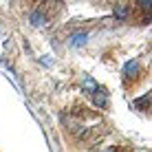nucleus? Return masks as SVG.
<instances>
[{
	"label": "nucleus",
	"instance_id": "20e7f679",
	"mask_svg": "<svg viewBox=\"0 0 152 152\" xmlns=\"http://www.w3.org/2000/svg\"><path fill=\"white\" fill-rule=\"evenodd\" d=\"M95 88H97V82L93 80L91 75H84V80H82V91H84V93H88V95H91V93L95 91Z\"/></svg>",
	"mask_w": 152,
	"mask_h": 152
},
{
	"label": "nucleus",
	"instance_id": "423d86ee",
	"mask_svg": "<svg viewBox=\"0 0 152 152\" xmlns=\"http://www.w3.org/2000/svg\"><path fill=\"white\" fill-rule=\"evenodd\" d=\"M148 104H150V93H145L143 97L134 99V102H132V106H134V108H139V110H145V108H148Z\"/></svg>",
	"mask_w": 152,
	"mask_h": 152
},
{
	"label": "nucleus",
	"instance_id": "0eeeda50",
	"mask_svg": "<svg viewBox=\"0 0 152 152\" xmlns=\"http://www.w3.org/2000/svg\"><path fill=\"white\" fill-rule=\"evenodd\" d=\"M126 15H128V7H126V4H117V7H115V18L124 20Z\"/></svg>",
	"mask_w": 152,
	"mask_h": 152
},
{
	"label": "nucleus",
	"instance_id": "f257e3e1",
	"mask_svg": "<svg viewBox=\"0 0 152 152\" xmlns=\"http://www.w3.org/2000/svg\"><path fill=\"white\" fill-rule=\"evenodd\" d=\"M91 95H93V102H95V106L99 108V110H106L108 108V93H106V88L97 86Z\"/></svg>",
	"mask_w": 152,
	"mask_h": 152
},
{
	"label": "nucleus",
	"instance_id": "39448f33",
	"mask_svg": "<svg viewBox=\"0 0 152 152\" xmlns=\"http://www.w3.org/2000/svg\"><path fill=\"white\" fill-rule=\"evenodd\" d=\"M29 20H31L33 27H44V24H46V15L42 13V11H33V13L29 15Z\"/></svg>",
	"mask_w": 152,
	"mask_h": 152
},
{
	"label": "nucleus",
	"instance_id": "f03ea898",
	"mask_svg": "<svg viewBox=\"0 0 152 152\" xmlns=\"http://www.w3.org/2000/svg\"><path fill=\"white\" fill-rule=\"evenodd\" d=\"M139 71H141L139 60H128V62L124 64V75L128 77V80H130V77H137V75H139Z\"/></svg>",
	"mask_w": 152,
	"mask_h": 152
},
{
	"label": "nucleus",
	"instance_id": "6e6552de",
	"mask_svg": "<svg viewBox=\"0 0 152 152\" xmlns=\"http://www.w3.org/2000/svg\"><path fill=\"white\" fill-rule=\"evenodd\" d=\"M108 152H115V150H108Z\"/></svg>",
	"mask_w": 152,
	"mask_h": 152
},
{
	"label": "nucleus",
	"instance_id": "7ed1b4c3",
	"mask_svg": "<svg viewBox=\"0 0 152 152\" xmlns=\"http://www.w3.org/2000/svg\"><path fill=\"white\" fill-rule=\"evenodd\" d=\"M86 40H88V33H86V31H80V33H73V35H71V42H69V44L73 46V49H77V46H84V44H86Z\"/></svg>",
	"mask_w": 152,
	"mask_h": 152
}]
</instances>
